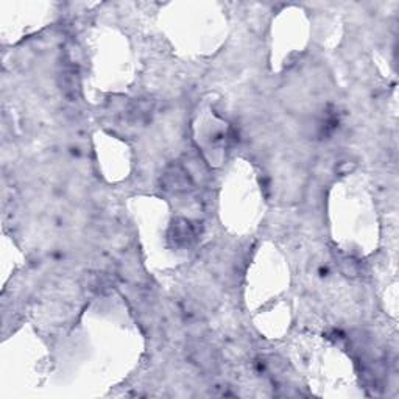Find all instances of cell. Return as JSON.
Here are the masks:
<instances>
[{
  "instance_id": "1",
  "label": "cell",
  "mask_w": 399,
  "mask_h": 399,
  "mask_svg": "<svg viewBox=\"0 0 399 399\" xmlns=\"http://www.w3.org/2000/svg\"><path fill=\"white\" fill-rule=\"evenodd\" d=\"M161 182L166 191L180 194V192H186L187 189H191L192 178L184 167L177 164V166H171L167 168L166 173L162 175Z\"/></svg>"
},
{
  "instance_id": "2",
  "label": "cell",
  "mask_w": 399,
  "mask_h": 399,
  "mask_svg": "<svg viewBox=\"0 0 399 399\" xmlns=\"http://www.w3.org/2000/svg\"><path fill=\"white\" fill-rule=\"evenodd\" d=\"M197 239V233H195L194 226L187 220H178L171 229V240L173 245L180 248H187Z\"/></svg>"
}]
</instances>
